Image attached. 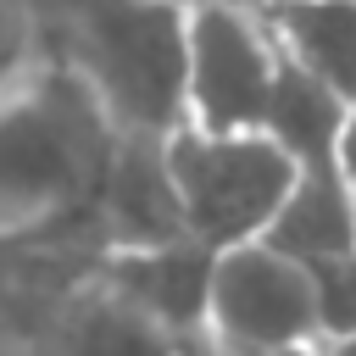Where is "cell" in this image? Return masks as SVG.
I'll use <instances>...</instances> for the list:
<instances>
[{
	"mask_svg": "<svg viewBox=\"0 0 356 356\" xmlns=\"http://www.w3.org/2000/svg\"><path fill=\"white\" fill-rule=\"evenodd\" d=\"M122 128L100 95L50 56L0 100V245L95 211Z\"/></svg>",
	"mask_w": 356,
	"mask_h": 356,
	"instance_id": "1",
	"label": "cell"
},
{
	"mask_svg": "<svg viewBox=\"0 0 356 356\" xmlns=\"http://www.w3.org/2000/svg\"><path fill=\"white\" fill-rule=\"evenodd\" d=\"M50 56H61L122 134L167 139L184 128V0H50Z\"/></svg>",
	"mask_w": 356,
	"mask_h": 356,
	"instance_id": "2",
	"label": "cell"
},
{
	"mask_svg": "<svg viewBox=\"0 0 356 356\" xmlns=\"http://www.w3.org/2000/svg\"><path fill=\"white\" fill-rule=\"evenodd\" d=\"M167 172L184 211V234L211 250L267 239L300 178L289 145L273 128H200V122L167 134Z\"/></svg>",
	"mask_w": 356,
	"mask_h": 356,
	"instance_id": "3",
	"label": "cell"
},
{
	"mask_svg": "<svg viewBox=\"0 0 356 356\" xmlns=\"http://www.w3.org/2000/svg\"><path fill=\"white\" fill-rule=\"evenodd\" d=\"M284 44L261 0L189 6L184 122L200 128H267L284 89Z\"/></svg>",
	"mask_w": 356,
	"mask_h": 356,
	"instance_id": "4",
	"label": "cell"
},
{
	"mask_svg": "<svg viewBox=\"0 0 356 356\" xmlns=\"http://www.w3.org/2000/svg\"><path fill=\"white\" fill-rule=\"evenodd\" d=\"M323 339L312 267L278 239L217 250L211 267V345L228 356H289Z\"/></svg>",
	"mask_w": 356,
	"mask_h": 356,
	"instance_id": "5",
	"label": "cell"
},
{
	"mask_svg": "<svg viewBox=\"0 0 356 356\" xmlns=\"http://www.w3.org/2000/svg\"><path fill=\"white\" fill-rule=\"evenodd\" d=\"M211 267H217L211 245L172 234V239L106 250L100 284H111L122 300H134L189 350H206L211 345Z\"/></svg>",
	"mask_w": 356,
	"mask_h": 356,
	"instance_id": "6",
	"label": "cell"
},
{
	"mask_svg": "<svg viewBox=\"0 0 356 356\" xmlns=\"http://www.w3.org/2000/svg\"><path fill=\"white\" fill-rule=\"evenodd\" d=\"M284 56L356 106V0H261Z\"/></svg>",
	"mask_w": 356,
	"mask_h": 356,
	"instance_id": "7",
	"label": "cell"
},
{
	"mask_svg": "<svg viewBox=\"0 0 356 356\" xmlns=\"http://www.w3.org/2000/svg\"><path fill=\"white\" fill-rule=\"evenodd\" d=\"M67 356H195V350L95 278L67 317Z\"/></svg>",
	"mask_w": 356,
	"mask_h": 356,
	"instance_id": "8",
	"label": "cell"
},
{
	"mask_svg": "<svg viewBox=\"0 0 356 356\" xmlns=\"http://www.w3.org/2000/svg\"><path fill=\"white\" fill-rule=\"evenodd\" d=\"M50 61V11L39 0H0V100Z\"/></svg>",
	"mask_w": 356,
	"mask_h": 356,
	"instance_id": "9",
	"label": "cell"
},
{
	"mask_svg": "<svg viewBox=\"0 0 356 356\" xmlns=\"http://www.w3.org/2000/svg\"><path fill=\"white\" fill-rule=\"evenodd\" d=\"M345 167H350V184H356V106H350V122H345Z\"/></svg>",
	"mask_w": 356,
	"mask_h": 356,
	"instance_id": "10",
	"label": "cell"
},
{
	"mask_svg": "<svg viewBox=\"0 0 356 356\" xmlns=\"http://www.w3.org/2000/svg\"><path fill=\"white\" fill-rule=\"evenodd\" d=\"M328 345V356H356V328L350 334H334V339H323Z\"/></svg>",
	"mask_w": 356,
	"mask_h": 356,
	"instance_id": "11",
	"label": "cell"
},
{
	"mask_svg": "<svg viewBox=\"0 0 356 356\" xmlns=\"http://www.w3.org/2000/svg\"><path fill=\"white\" fill-rule=\"evenodd\" d=\"M289 356H328V345L317 339V345H300V350H289Z\"/></svg>",
	"mask_w": 356,
	"mask_h": 356,
	"instance_id": "12",
	"label": "cell"
},
{
	"mask_svg": "<svg viewBox=\"0 0 356 356\" xmlns=\"http://www.w3.org/2000/svg\"><path fill=\"white\" fill-rule=\"evenodd\" d=\"M195 356H228V350H217V345H206V350H195Z\"/></svg>",
	"mask_w": 356,
	"mask_h": 356,
	"instance_id": "13",
	"label": "cell"
},
{
	"mask_svg": "<svg viewBox=\"0 0 356 356\" xmlns=\"http://www.w3.org/2000/svg\"><path fill=\"white\" fill-rule=\"evenodd\" d=\"M184 6H206V0H184Z\"/></svg>",
	"mask_w": 356,
	"mask_h": 356,
	"instance_id": "14",
	"label": "cell"
}]
</instances>
